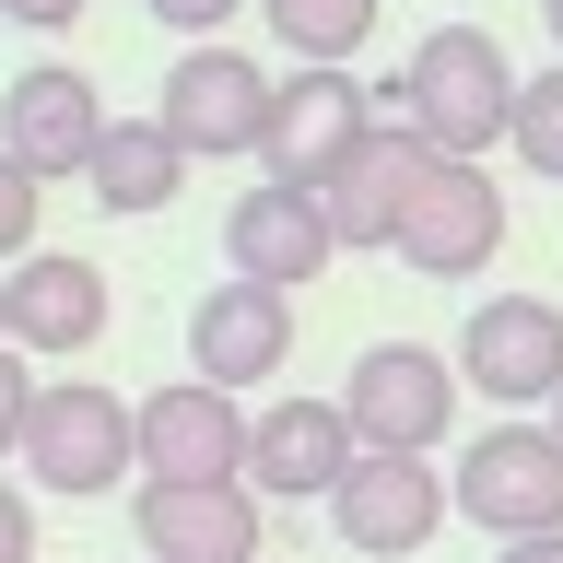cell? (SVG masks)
<instances>
[{
    "mask_svg": "<svg viewBox=\"0 0 563 563\" xmlns=\"http://www.w3.org/2000/svg\"><path fill=\"white\" fill-rule=\"evenodd\" d=\"M376 118L422 130L446 165H482L493 141H505V118H517V59L493 47V24H434L411 47V70L376 82Z\"/></svg>",
    "mask_w": 563,
    "mask_h": 563,
    "instance_id": "6da1fadb",
    "label": "cell"
},
{
    "mask_svg": "<svg viewBox=\"0 0 563 563\" xmlns=\"http://www.w3.org/2000/svg\"><path fill=\"white\" fill-rule=\"evenodd\" d=\"M24 482L35 493H70V505H95V493H118L141 470V434H130V399L95 376H47L24 411Z\"/></svg>",
    "mask_w": 563,
    "mask_h": 563,
    "instance_id": "7a4b0ae2",
    "label": "cell"
},
{
    "mask_svg": "<svg viewBox=\"0 0 563 563\" xmlns=\"http://www.w3.org/2000/svg\"><path fill=\"white\" fill-rule=\"evenodd\" d=\"M446 505L470 528H493V540L563 528V434L552 422H493V434H470L457 470H446Z\"/></svg>",
    "mask_w": 563,
    "mask_h": 563,
    "instance_id": "3957f363",
    "label": "cell"
},
{
    "mask_svg": "<svg viewBox=\"0 0 563 563\" xmlns=\"http://www.w3.org/2000/svg\"><path fill=\"white\" fill-rule=\"evenodd\" d=\"M341 422H352V446L434 457L457 434V364H446V352H422V341H376L341 376Z\"/></svg>",
    "mask_w": 563,
    "mask_h": 563,
    "instance_id": "277c9868",
    "label": "cell"
},
{
    "mask_svg": "<svg viewBox=\"0 0 563 563\" xmlns=\"http://www.w3.org/2000/svg\"><path fill=\"white\" fill-rule=\"evenodd\" d=\"M153 118L176 130L188 165H235V153L271 141V70L246 59V47H223V35H200V47L165 70V106H153Z\"/></svg>",
    "mask_w": 563,
    "mask_h": 563,
    "instance_id": "5b68a950",
    "label": "cell"
},
{
    "mask_svg": "<svg viewBox=\"0 0 563 563\" xmlns=\"http://www.w3.org/2000/svg\"><path fill=\"white\" fill-rule=\"evenodd\" d=\"M446 364H457V387H482L505 411H552V387H563V306L552 294H482Z\"/></svg>",
    "mask_w": 563,
    "mask_h": 563,
    "instance_id": "8992f818",
    "label": "cell"
},
{
    "mask_svg": "<svg viewBox=\"0 0 563 563\" xmlns=\"http://www.w3.org/2000/svg\"><path fill=\"white\" fill-rule=\"evenodd\" d=\"M106 271L95 258H70V246H24L12 271H0V341L35 352V364H70V352L106 341Z\"/></svg>",
    "mask_w": 563,
    "mask_h": 563,
    "instance_id": "52a82bcc",
    "label": "cell"
},
{
    "mask_svg": "<svg viewBox=\"0 0 563 563\" xmlns=\"http://www.w3.org/2000/svg\"><path fill=\"white\" fill-rule=\"evenodd\" d=\"M446 517H457V505H446V470H434V457H387V446H364L341 470V493H329V528H341L364 563H411Z\"/></svg>",
    "mask_w": 563,
    "mask_h": 563,
    "instance_id": "ba28073f",
    "label": "cell"
},
{
    "mask_svg": "<svg viewBox=\"0 0 563 563\" xmlns=\"http://www.w3.org/2000/svg\"><path fill=\"white\" fill-rule=\"evenodd\" d=\"M493 246H505V188H493L482 165H422L411 211H399V258H411L422 282H482Z\"/></svg>",
    "mask_w": 563,
    "mask_h": 563,
    "instance_id": "9c48e42d",
    "label": "cell"
},
{
    "mask_svg": "<svg viewBox=\"0 0 563 563\" xmlns=\"http://www.w3.org/2000/svg\"><path fill=\"white\" fill-rule=\"evenodd\" d=\"M364 130H376V82H352V70H282L258 165H271L282 188H329V165H341Z\"/></svg>",
    "mask_w": 563,
    "mask_h": 563,
    "instance_id": "30bf717a",
    "label": "cell"
},
{
    "mask_svg": "<svg viewBox=\"0 0 563 563\" xmlns=\"http://www.w3.org/2000/svg\"><path fill=\"white\" fill-rule=\"evenodd\" d=\"M130 434H141V482H246V399L200 376L130 399Z\"/></svg>",
    "mask_w": 563,
    "mask_h": 563,
    "instance_id": "8fae6325",
    "label": "cell"
},
{
    "mask_svg": "<svg viewBox=\"0 0 563 563\" xmlns=\"http://www.w3.org/2000/svg\"><path fill=\"white\" fill-rule=\"evenodd\" d=\"M294 364V294L271 282H211L200 306H188V376L246 399V387H271Z\"/></svg>",
    "mask_w": 563,
    "mask_h": 563,
    "instance_id": "7c38bea8",
    "label": "cell"
},
{
    "mask_svg": "<svg viewBox=\"0 0 563 563\" xmlns=\"http://www.w3.org/2000/svg\"><path fill=\"white\" fill-rule=\"evenodd\" d=\"M352 422L341 399H271V411H246V493L258 505H329L352 470Z\"/></svg>",
    "mask_w": 563,
    "mask_h": 563,
    "instance_id": "4fadbf2b",
    "label": "cell"
},
{
    "mask_svg": "<svg viewBox=\"0 0 563 563\" xmlns=\"http://www.w3.org/2000/svg\"><path fill=\"white\" fill-rule=\"evenodd\" d=\"M95 141H106V95L70 59L12 70V95H0V153H12L35 188H47V176H82V165H95Z\"/></svg>",
    "mask_w": 563,
    "mask_h": 563,
    "instance_id": "5bb4252c",
    "label": "cell"
},
{
    "mask_svg": "<svg viewBox=\"0 0 563 563\" xmlns=\"http://www.w3.org/2000/svg\"><path fill=\"white\" fill-rule=\"evenodd\" d=\"M141 563H258V493L246 482H130Z\"/></svg>",
    "mask_w": 563,
    "mask_h": 563,
    "instance_id": "9a60e30c",
    "label": "cell"
},
{
    "mask_svg": "<svg viewBox=\"0 0 563 563\" xmlns=\"http://www.w3.org/2000/svg\"><path fill=\"white\" fill-rule=\"evenodd\" d=\"M422 165H434V141L399 130V118H376V130H364L341 165H329V188H317V211H329V246H399V211H411Z\"/></svg>",
    "mask_w": 563,
    "mask_h": 563,
    "instance_id": "2e32d148",
    "label": "cell"
},
{
    "mask_svg": "<svg viewBox=\"0 0 563 563\" xmlns=\"http://www.w3.org/2000/svg\"><path fill=\"white\" fill-rule=\"evenodd\" d=\"M223 258H235V282H271V294H294V282H317L341 246H329V211H317V188H282V176H258V188H235V211H223Z\"/></svg>",
    "mask_w": 563,
    "mask_h": 563,
    "instance_id": "e0dca14e",
    "label": "cell"
},
{
    "mask_svg": "<svg viewBox=\"0 0 563 563\" xmlns=\"http://www.w3.org/2000/svg\"><path fill=\"white\" fill-rule=\"evenodd\" d=\"M82 188H95V211H130V223H141V211H165L176 188H188V153H176L165 118H106Z\"/></svg>",
    "mask_w": 563,
    "mask_h": 563,
    "instance_id": "ac0fdd59",
    "label": "cell"
},
{
    "mask_svg": "<svg viewBox=\"0 0 563 563\" xmlns=\"http://www.w3.org/2000/svg\"><path fill=\"white\" fill-rule=\"evenodd\" d=\"M376 12L387 0H258V24L282 35L294 70H352L364 47H376Z\"/></svg>",
    "mask_w": 563,
    "mask_h": 563,
    "instance_id": "d6986e66",
    "label": "cell"
},
{
    "mask_svg": "<svg viewBox=\"0 0 563 563\" xmlns=\"http://www.w3.org/2000/svg\"><path fill=\"white\" fill-rule=\"evenodd\" d=\"M505 141H517V165H528V176H552V188H563V59L517 82V118H505Z\"/></svg>",
    "mask_w": 563,
    "mask_h": 563,
    "instance_id": "ffe728a7",
    "label": "cell"
},
{
    "mask_svg": "<svg viewBox=\"0 0 563 563\" xmlns=\"http://www.w3.org/2000/svg\"><path fill=\"white\" fill-rule=\"evenodd\" d=\"M35 200H47V188H35V176L0 153V271H12V258L35 246Z\"/></svg>",
    "mask_w": 563,
    "mask_h": 563,
    "instance_id": "44dd1931",
    "label": "cell"
},
{
    "mask_svg": "<svg viewBox=\"0 0 563 563\" xmlns=\"http://www.w3.org/2000/svg\"><path fill=\"white\" fill-rule=\"evenodd\" d=\"M141 12H153V24H176L188 47H200V35H223L235 12H258V0H141Z\"/></svg>",
    "mask_w": 563,
    "mask_h": 563,
    "instance_id": "7402d4cb",
    "label": "cell"
},
{
    "mask_svg": "<svg viewBox=\"0 0 563 563\" xmlns=\"http://www.w3.org/2000/svg\"><path fill=\"white\" fill-rule=\"evenodd\" d=\"M24 411H35V376H24V352L0 341V457L24 446Z\"/></svg>",
    "mask_w": 563,
    "mask_h": 563,
    "instance_id": "603a6c76",
    "label": "cell"
},
{
    "mask_svg": "<svg viewBox=\"0 0 563 563\" xmlns=\"http://www.w3.org/2000/svg\"><path fill=\"white\" fill-rule=\"evenodd\" d=\"M0 563H35V505H24V482H0Z\"/></svg>",
    "mask_w": 563,
    "mask_h": 563,
    "instance_id": "cb8c5ba5",
    "label": "cell"
},
{
    "mask_svg": "<svg viewBox=\"0 0 563 563\" xmlns=\"http://www.w3.org/2000/svg\"><path fill=\"white\" fill-rule=\"evenodd\" d=\"M0 12H12V24H35V35H59V24H82L95 0H0Z\"/></svg>",
    "mask_w": 563,
    "mask_h": 563,
    "instance_id": "d4e9b609",
    "label": "cell"
},
{
    "mask_svg": "<svg viewBox=\"0 0 563 563\" xmlns=\"http://www.w3.org/2000/svg\"><path fill=\"white\" fill-rule=\"evenodd\" d=\"M493 563H563V528H540V540H505Z\"/></svg>",
    "mask_w": 563,
    "mask_h": 563,
    "instance_id": "484cf974",
    "label": "cell"
},
{
    "mask_svg": "<svg viewBox=\"0 0 563 563\" xmlns=\"http://www.w3.org/2000/svg\"><path fill=\"white\" fill-rule=\"evenodd\" d=\"M540 24H552V47H563V0H540Z\"/></svg>",
    "mask_w": 563,
    "mask_h": 563,
    "instance_id": "4316f807",
    "label": "cell"
},
{
    "mask_svg": "<svg viewBox=\"0 0 563 563\" xmlns=\"http://www.w3.org/2000/svg\"><path fill=\"white\" fill-rule=\"evenodd\" d=\"M552 434H563V387H552Z\"/></svg>",
    "mask_w": 563,
    "mask_h": 563,
    "instance_id": "83f0119b",
    "label": "cell"
}]
</instances>
